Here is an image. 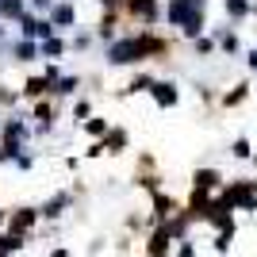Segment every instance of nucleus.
Masks as SVG:
<instances>
[{"label":"nucleus","mask_w":257,"mask_h":257,"mask_svg":"<svg viewBox=\"0 0 257 257\" xmlns=\"http://www.w3.org/2000/svg\"><path fill=\"white\" fill-rule=\"evenodd\" d=\"M115 27H119V12L115 8H104V16H100V23H96V39L111 43V39H115Z\"/></svg>","instance_id":"nucleus-7"},{"label":"nucleus","mask_w":257,"mask_h":257,"mask_svg":"<svg viewBox=\"0 0 257 257\" xmlns=\"http://www.w3.org/2000/svg\"><path fill=\"white\" fill-rule=\"evenodd\" d=\"M165 50H169V43H165L161 35H154L150 27H142V31H135V35L111 39L104 62L107 65H139V62H146V58H161Z\"/></svg>","instance_id":"nucleus-1"},{"label":"nucleus","mask_w":257,"mask_h":257,"mask_svg":"<svg viewBox=\"0 0 257 257\" xmlns=\"http://www.w3.org/2000/svg\"><path fill=\"white\" fill-rule=\"evenodd\" d=\"M69 4H77V0H69Z\"/></svg>","instance_id":"nucleus-31"},{"label":"nucleus","mask_w":257,"mask_h":257,"mask_svg":"<svg viewBox=\"0 0 257 257\" xmlns=\"http://www.w3.org/2000/svg\"><path fill=\"white\" fill-rule=\"evenodd\" d=\"M249 69L257 73V50H249Z\"/></svg>","instance_id":"nucleus-28"},{"label":"nucleus","mask_w":257,"mask_h":257,"mask_svg":"<svg viewBox=\"0 0 257 257\" xmlns=\"http://www.w3.org/2000/svg\"><path fill=\"white\" fill-rule=\"evenodd\" d=\"M35 115H39V123H43V127H50V123H54V104L39 100V104H35Z\"/></svg>","instance_id":"nucleus-18"},{"label":"nucleus","mask_w":257,"mask_h":257,"mask_svg":"<svg viewBox=\"0 0 257 257\" xmlns=\"http://www.w3.org/2000/svg\"><path fill=\"white\" fill-rule=\"evenodd\" d=\"M0 223H4V211H0Z\"/></svg>","instance_id":"nucleus-30"},{"label":"nucleus","mask_w":257,"mask_h":257,"mask_svg":"<svg viewBox=\"0 0 257 257\" xmlns=\"http://www.w3.org/2000/svg\"><path fill=\"white\" fill-rule=\"evenodd\" d=\"M12 54H16L20 62H31V58H39V54H43V50H39V39H20V43H16V50H12Z\"/></svg>","instance_id":"nucleus-13"},{"label":"nucleus","mask_w":257,"mask_h":257,"mask_svg":"<svg viewBox=\"0 0 257 257\" xmlns=\"http://www.w3.org/2000/svg\"><path fill=\"white\" fill-rule=\"evenodd\" d=\"M50 88H54V85H50V81H46V77H27L20 92H23V96H27V100H43L46 92H50Z\"/></svg>","instance_id":"nucleus-8"},{"label":"nucleus","mask_w":257,"mask_h":257,"mask_svg":"<svg viewBox=\"0 0 257 257\" xmlns=\"http://www.w3.org/2000/svg\"><path fill=\"white\" fill-rule=\"evenodd\" d=\"M35 219H39V211H35V207H20V211L12 215V234H23V230H31Z\"/></svg>","instance_id":"nucleus-10"},{"label":"nucleus","mask_w":257,"mask_h":257,"mask_svg":"<svg viewBox=\"0 0 257 257\" xmlns=\"http://www.w3.org/2000/svg\"><path fill=\"white\" fill-rule=\"evenodd\" d=\"M211 50H215L211 39H196V54H211Z\"/></svg>","instance_id":"nucleus-24"},{"label":"nucleus","mask_w":257,"mask_h":257,"mask_svg":"<svg viewBox=\"0 0 257 257\" xmlns=\"http://www.w3.org/2000/svg\"><path fill=\"white\" fill-rule=\"evenodd\" d=\"M192 184H196V188H204V192H211V188H219V173H215V169H200Z\"/></svg>","instance_id":"nucleus-16"},{"label":"nucleus","mask_w":257,"mask_h":257,"mask_svg":"<svg viewBox=\"0 0 257 257\" xmlns=\"http://www.w3.org/2000/svg\"><path fill=\"white\" fill-rule=\"evenodd\" d=\"M88 115H92V104H88V100H77V104H73V119H77V123H85Z\"/></svg>","instance_id":"nucleus-21"},{"label":"nucleus","mask_w":257,"mask_h":257,"mask_svg":"<svg viewBox=\"0 0 257 257\" xmlns=\"http://www.w3.org/2000/svg\"><path fill=\"white\" fill-rule=\"evenodd\" d=\"M123 12H127L131 20H139L142 27H154V23H158V0H127V4H123Z\"/></svg>","instance_id":"nucleus-4"},{"label":"nucleus","mask_w":257,"mask_h":257,"mask_svg":"<svg viewBox=\"0 0 257 257\" xmlns=\"http://www.w3.org/2000/svg\"><path fill=\"white\" fill-rule=\"evenodd\" d=\"M39 50H43V58H46V62H58V58L65 54V39L50 35V39H43V43H39Z\"/></svg>","instance_id":"nucleus-11"},{"label":"nucleus","mask_w":257,"mask_h":257,"mask_svg":"<svg viewBox=\"0 0 257 257\" xmlns=\"http://www.w3.org/2000/svg\"><path fill=\"white\" fill-rule=\"evenodd\" d=\"M226 16H230V20L249 16V0H226Z\"/></svg>","instance_id":"nucleus-17"},{"label":"nucleus","mask_w":257,"mask_h":257,"mask_svg":"<svg viewBox=\"0 0 257 257\" xmlns=\"http://www.w3.org/2000/svg\"><path fill=\"white\" fill-rule=\"evenodd\" d=\"M154 81H158V77H150V73H135V77L127 81V88H123V96H135V92H150Z\"/></svg>","instance_id":"nucleus-12"},{"label":"nucleus","mask_w":257,"mask_h":257,"mask_svg":"<svg viewBox=\"0 0 257 257\" xmlns=\"http://www.w3.org/2000/svg\"><path fill=\"white\" fill-rule=\"evenodd\" d=\"M154 207H158V219H169V211H173V200H169V196H154Z\"/></svg>","instance_id":"nucleus-19"},{"label":"nucleus","mask_w":257,"mask_h":257,"mask_svg":"<svg viewBox=\"0 0 257 257\" xmlns=\"http://www.w3.org/2000/svg\"><path fill=\"white\" fill-rule=\"evenodd\" d=\"M46 20H50L54 27H73V23H77V12H73L69 0H62V4H54V8L46 12Z\"/></svg>","instance_id":"nucleus-6"},{"label":"nucleus","mask_w":257,"mask_h":257,"mask_svg":"<svg viewBox=\"0 0 257 257\" xmlns=\"http://www.w3.org/2000/svg\"><path fill=\"white\" fill-rule=\"evenodd\" d=\"M31 8H35V12H50L54 0H31Z\"/></svg>","instance_id":"nucleus-26"},{"label":"nucleus","mask_w":257,"mask_h":257,"mask_svg":"<svg viewBox=\"0 0 257 257\" xmlns=\"http://www.w3.org/2000/svg\"><path fill=\"white\" fill-rule=\"evenodd\" d=\"M246 92H249V85H238L234 92H226V96H223V104H226V107H234V104H242V100H246Z\"/></svg>","instance_id":"nucleus-20"},{"label":"nucleus","mask_w":257,"mask_h":257,"mask_svg":"<svg viewBox=\"0 0 257 257\" xmlns=\"http://www.w3.org/2000/svg\"><path fill=\"white\" fill-rule=\"evenodd\" d=\"M165 20H169L173 27H181V35H188V39H200V31H204V20H207V0H169Z\"/></svg>","instance_id":"nucleus-2"},{"label":"nucleus","mask_w":257,"mask_h":257,"mask_svg":"<svg viewBox=\"0 0 257 257\" xmlns=\"http://www.w3.org/2000/svg\"><path fill=\"white\" fill-rule=\"evenodd\" d=\"M85 46H92V35H77V39H73V50H85Z\"/></svg>","instance_id":"nucleus-25"},{"label":"nucleus","mask_w":257,"mask_h":257,"mask_svg":"<svg viewBox=\"0 0 257 257\" xmlns=\"http://www.w3.org/2000/svg\"><path fill=\"white\" fill-rule=\"evenodd\" d=\"M219 46H223L226 54H238V35H223V39H219Z\"/></svg>","instance_id":"nucleus-22"},{"label":"nucleus","mask_w":257,"mask_h":257,"mask_svg":"<svg viewBox=\"0 0 257 257\" xmlns=\"http://www.w3.org/2000/svg\"><path fill=\"white\" fill-rule=\"evenodd\" d=\"M81 127H85L88 135H92V139H104L107 131H111V123H107V119H100V115H88L85 123H81Z\"/></svg>","instance_id":"nucleus-15"},{"label":"nucleus","mask_w":257,"mask_h":257,"mask_svg":"<svg viewBox=\"0 0 257 257\" xmlns=\"http://www.w3.org/2000/svg\"><path fill=\"white\" fill-rule=\"evenodd\" d=\"M100 142H104V154H123V150H127V131H123V127H111Z\"/></svg>","instance_id":"nucleus-9"},{"label":"nucleus","mask_w":257,"mask_h":257,"mask_svg":"<svg viewBox=\"0 0 257 257\" xmlns=\"http://www.w3.org/2000/svg\"><path fill=\"white\" fill-rule=\"evenodd\" d=\"M77 85H81V77H58V81H54V88H50V96H73L77 92Z\"/></svg>","instance_id":"nucleus-14"},{"label":"nucleus","mask_w":257,"mask_h":257,"mask_svg":"<svg viewBox=\"0 0 257 257\" xmlns=\"http://www.w3.org/2000/svg\"><path fill=\"white\" fill-rule=\"evenodd\" d=\"M219 204L230 207V211H234V207H246V211H253V207H257V184H253V181H238V184H230V188L223 192V200H219Z\"/></svg>","instance_id":"nucleus-3"},{"label":"nucleus","mask_w":257,"mask_h":257,"mask_svg":"<svg viewBox=\"0 0 257 257\" xmlns=\"http://www.w3.org/2000/svg\"><path fill=\"white\" fill-rule=\"evenodd\" d=\"M100 4H104V8H115V12H123V4H127V0H100Z\"/></svg>","instance_id":"nucleus-27"},{"label":"nucleus","mask_w":257,"mask_h":257,"mask_svg":"<svg viewBox=\"0 0 257 257\" xmlns=\"http://www.w3.org/2000/svg\"><path fill=\"white\" fill-rule=\"evenodd\" d=\"M0 257H8V249H4V246H0Z\"/></svg>","instance_id":"nucleus-29"},{"label":"nucleus","mask_w":257,"mask_h":257,"mask_svg":"<svg viewBox=\"0 0 257 257\" xmlns=\"http://www.w3.org/2000/svg\"><path fill=\"white\" fill-rule=\"evenodd\" d=\"M150 96H154V104H158V107H173L177 100H181V92H177V85H173V81H154Z\"/></svg>","instance_id":"nucleus-5"},{"label":"nucleus","mask_w":257,"mask_h":257,"mask_svg":"<svg viewBox=\"0 0 257 257\" xmlns=\"http://www.w3.org/2000/svg\"><path fill=\"white\" fill-rule=\"evenodd\" d=\"M234 158H249V142H246V139L234 142Z\"/></svg>","instance_id":"nucleus-23"}]
</instances>
